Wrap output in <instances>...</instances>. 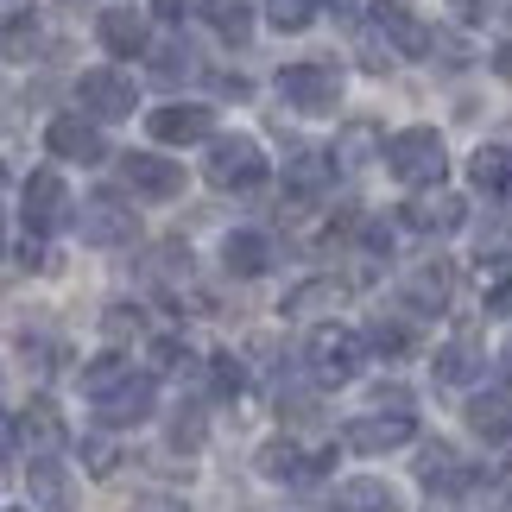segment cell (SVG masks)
Instances as JSON below:
<instances>
[{
	"mask_svg": "<svg viewBox=\"0 0 512 512\" xmlns=\"http://www.w3.org/2000/svg\"><path fill=\"white\" fill-rule=\"evenodd\" d=\"M380 159H386V171L399 177V184H411V190L443 184V171H449V152H443V133H437V127H405V133H392V140L380 146Z\"/></svg>",
	"mask_w": 512,
	"mask_h": 512,
	"instance_id": "1",
	"label": "cell"
},
{
	"mask_svg": "<svg viewBox=\"0 0 512 512\" xmlns=\"http://www.w3.org/2000/svg\"><path fill=\"white\" fill-rule=\"evenodd\" d=\"M266 171H272L266 152H260V140H247V133H222V140H209V152H203V177L215 190H234V196L260 190Z\"/></svg>",
	"mask_w": 512,
	"mask_h": 512,
	"instance_id": "2",
	"label": "cell"
},
{
	"mask_svg": "<svg viewBox=\"0 0 512 512\" xmlns=\"http://www.w3.org/2000/svg\"><path fill=\"white\" fill-rule=\"evenodd\" d=\"M310 373H317V386H348L354 373H361V361H367V342L354 336V329H342V323H323L317 336H310Z\"/></svg>",
	"mask_w": 512,
	"mask_h": 512,
	"instance_id": "3",
	"label": "cell"
},
{
	"mask_svg": "<svg viewBox=\"0 0 512 512\" xmlns=\"http://www.w3.org/2000/svg\"><path fill=\"white\" fill-rule=\"evenodd\" d=\"M19 215H26V234L32 241H45L70 222V184L57 171H32L26 190H19Z\"/></svg>",
	"mask_w": 512,
	"mask_h": 512,
	"instance_id": "4",
	"label": "cell"
},
{
	"mask_svg": "<svg viewBox=\"0 0 512 512\" xmlns=\"http://www.w3.org/2000/svg\"><path fill=\"white\" fill-rule=\"evenodd\" d=\"M76 102H83L89 121H127L140 108V89H133L127 70H83L76 76Z\"/></svg>",
	"mask_w": 512,
	"mask_h": 512,
	"instance_id": "5",
	"label": "cell"
},
{
	"mask_svg": "<svg viewBox=\"0 0 512 512\" xmlns=\"http://www.w3.org/2000/svg\"><path fill=\"white\" fill-rule=\"evenodd\" d=\"M76 234H83L89 247H127V241H140V215L114 190H95L83 203V215H76Z\"/></svg>",
	"mask_w": 512,
	"mask_h": 512,
	"instance_id": "6",
	"label": "cell"
},
{
	"mask_svg": "<svg viewBox=\"0 0 512 512\" xmlns=\"http://www.w3.org/2000/svg\"><path fill=\"white\" fill-rule=\"evenodd\" d=\"M418 437V418H411V405H392V411H367V418H354L342 430V443L354 456H386V449H405Z\"/></svg>",
	"mask_w": 512,
	"mask_h": 512,
	"instance_id": "7",
	"label": "cell"
},
{
	"mask_svg": "<svg viewBox=\"0 0 512 512\" xmlns=\"http://www.w3.org/2000/svg\"><path fill=\"white\" fill-rule=\"evenodd\" d=\"M279 95L298 114H336V102H342V70H329V64H285L279 70Z\"/></svg>",
	"mask_w": 512,
	"mask_h": 512,
	"instance_id": "8",
	"label": "cell"
},
{
	"mask_svg": "<svg viewBox=\"0 0 512 512\" xmlns=\"http://www.w3.org/2000/svg\"><path fill=\"white\" fill-rule=\"evenodd\" d=\"M367 26H373V38H386L399 57H430V51H437V32H430L411 7H399V0H373Z\"/></svg>",
	"mask_w": 512,
	"mask_h": 512,
	"instance_id": "9",
	"label": "cell"
},
{
	"mask_svg": "<svg viewBox=\"0 0 512 512\" xmlns=\"http://www.w3.org/2000/svg\"><path fill=\"white\" fill-rule=\"evenodd\" d=\"M329 468H336V449H298V443H266L260 449V475L266 481H285V487H310V481H323Z\"/></svg>",
	"mask_w": 512,
	"mask_h": 512,
	"instance_id": "10",
	"label": "cell"
},
{
	"mask_svg": "<svg viewBox=\"0 0 512 512\" xmlns=\"http://www.w3.org/2000/svg\"><path fill=\"white\" fill-rule=\"evenodd\" d=\"M121 184L140 196V203H171V196L184 190V165L159 159V152H127V159H121Z\"/></svg>",
	"mask_w": 512,
	"mask_h": 512,
	"instance_id": "11",
	"label": "cell"
},
{
	"mask_svg": "<svg viewBox=\"0 0 512 512\" xmlns=\"http://www.w3.org/2000/svg\"><path fill=\"white\" fill-rule=\"evenodd\" d=\"M152 405H159V380H152V373H127L108 399H95V418L108 430H127V424H146Z\"/></svg>",
	"mask_w": 512,
	"mask_h": 512,
	"instance_id": "12",
	"label": "cell"
},
{
	"mask_svg": "<svg viewBox=\"0 0 512 512\" xmlns=\"http://www.w3.org/2000/svg\"><path fill=\"white\" fill-rule=\"evenodd\" d=\"M146 133H152L159 146H203V140H215V114H209L203 102H165V108L146 121Z\"/></svg>",
	"mask_w": 512,
	"mask_h": 512,
	"instance_id": "13",
	"label": "cell"
},
{
	"mask_svg": "<svg viewBox=\"0 0 512 512\" xmlns=\"http://www.w3.org/2000/svg\"><path fill=\"white\" fill-rule=\"evenodd\" d=\"M45 146L57 152V159H70V165H102L108 159L102 127H95V121H76V114H57V121L45 127Z\"/></svg>",
	"mask_w": 512,
	"mask_h": 512,
	"instance_id": "14",
	"label": "cell"
},
{
	"mask_svg": "<svg viewBox=\"0 0 512 512\" xmlns=\"http://www.w3.org/2000/svg\"><path fill=\"white\" fill-rule=\"evenodd\" d=\"M462 196L456 190H443V184H430V190H418V196H411V203H405V222L411 228H418V234H456L462 228Z\"/></svg>",
	"mask_w": 512,
	"mask_h": 512,
	"instance_id": "15",
	"label": "cell"
},
{
	"mask_svg": "<svg viewBox=\"0 0 512 512\" xmlns=\"http://www.w3.org/2000/svg\"><path fill=\"white\" fill-rule=\"evenodd\" d=\"M272 260H279V247H272V234H260V228H234L222 241V266L234 279H260V272H272Z\"/></svg>",
	"mask_w": 512,
	"mask_h": 512,
	"instance_id": "16",
	"label": "cell"
},
{
	"mask_svg": "<svg viewBox=\"0 0 512 512\" xmlns=\"http://www.w3.org/2000/svg\"><path fill=\"white\" fill-rule=\"evenodd\" d=\"M26 487H32L38 512H76V481H70V468L57 462V456H32Z\"/></svg>",
	"mask_w": 512,
	"mask_h": 512,
	"instance_id": "17",
	"label": "cell"
},
{
	"mask_svg": "<svg viewBox=\"0 0 512 512\" xmlns=\"http://www.w3.org/2000/svg\"><path fill=\"white\" fill-rule=\"evenodd\" d=\"M418 481L430 487V494L456 500V494H468V481H475V475H468V462H462L449 443H430L424 456H418Z\"/></svg>",
	"mask_w": 512,
	"mask_h": 512,
	"instance_id": "18",
	"label": "cell"
},
{
	"mask_svg": "<svg viewBox=\"0 0 512 512\" xmlns=\"http://www.w3.org/2000/svg\"><path fill=\"white\" fill-rule=\"evenodd\" d=\"M449 291H456V272H449L443 260H424V266H411V272H405V304H411V310H424V317L449 304Z\"/></svg>",
	"mask_w": 512,
	"mask_h": 512,
	"instance_id": "19",
	"label": "cell"
},
{
	"mask_svg": "<svg viewBox=\"0 0 512 512\" xmlns=\"http://www.w3.org/2000/svg\"><path fill=\"white\" fill-rule=\"evenodd\" d=\"M468 430L481 443H512V392H475L468 399Z\"/></svg>",
	"mask_w": 512,
	"mask_h": 512,
	"instance_id": "20",
	"label": "cell"
},
{
	"mask_svg": "<svg viewBox=\"0 0 512 512\" xmlns=\"http://www.w3.org/2000/svg\"><path fill=\"white\" fill-rule=\"evenodd\" d=\"M481 367H487V348L475 336H456V342H443L437 348V380L443 386H468V380H481Z\"/></svg>",
	"mask_w": 512,
	"mask_h": 512,
	"instance_id": "21",
	"label": "cell"
},
{
	"mask_svg": "<svg viewBox=\"0 0 512 512\" xmlns=\"http://www.w3.org/2000/svg\"><path fill=\"white\" fill-rule=\"evenodd\" d=\"M468 177H475L481 196H512V146H475Z\"/></svg>",
	"mask_w": 512,
	"mask_h": 512,
	"instance_id": "22",
	"label": "cell"
},
{
	"mask_svg": "<svg viewBox=\"0 0 512 512\" xmlns=\"http://www.w3.org/2000/svg\"><path fill=\"white\" fill-rule=\"evenodd\" d=\"M336 512H405L399 494H392L386 481H373V475H354L336 487Z\"/></svg>",
	"mask_w": 512,
	"mask_h": 512,
	"instance_id": "23",
	"label": "cell"
},
{
	"mask_svg": "<svg viewBox=\"0 0 512 512\" xmlns=\"http://www.w3.org/2000/svg\"><path fill=\"white\" fill-rule=\"evenodd\" d=\"M19 443H32L38 456H51V449L64 443V418H57L51 399H32L26 411H19Z\"/></svg>",
	"mask_w": 512,
	"mask_h": 512,
	"instance_id": "24",
	"label": "cell"
},
{
	"mask_svg": "<svg viewBox=\"0 0 512 512\" xmlns=\"http://www.w3.org/2000/svg\"><path fill=\"white\" fill-rule=\"evenodd\" d=\"M196 7H203L215 38H228V45H247L253 38V0H196Z\"/></svg>",
	"mask_w": 512,
	"mask_h": 512,
	"instance_id": "25",
	"label": "cell"
},
{
	"mask_svg": "<svg viewBox=\"0 0 512 512\" xmlns=\"http://www.w3.org/2000/svg\"><path fill=\"white\" fill-rule=\"evenodd\" d=\"M102 45L114 51V57H140L146 51V19L133 13V7H114V13H102Z\"/></svg>",
	"mask_w": 512,
	"mask_h": 512,
	"instance_id": "26",
	"label": "cell"
},
{
	"mask_svg": "<svg viewBox=\"0 0 512 512\" xmlns=\"http://www.w3.org/2000/svg\"><path fill=\"white\" fill-rule=\"evenodd\" d=\"M329 165H336L329 152H317V146H298V152L285 159V184H291V196H317V190L329 184Z\"/></svg>",
	"mask_w": 512,
	"mask_h": 512,
	"instance_id": "27",
	"label": "cell"
},
{
	"mask_svg": "<svg viewBox=\"0 0 512 512\" xmlns=\"http://www.w3.org/2000/svg\"><path fill=\"white\" fill-rule=\"evenodd\" d=\"M342 304V285L336 279H310V285H298L285 298V317L291 323H310V317H323V310H336Z\"/></svg>",
	"mask_w": 512,
	"mask_h": 512,
	"instance_id": "28",
	"label": "cell"
},
{
	"mask_svg": "<svg viewBox=\"0 0 512 512\" xmlns=\"http://www.w3.org/2000/svg\"><path fill=\"white\" fill-rule=\"evenodd\" d=\"M127 373H133L127 354H102V361H89V367H83V392H89V399H108V392L121 386Z\"/></svg>",
	"mask_w": 512,
	"mask_h": 512,
	"instance_id": "29",
	"label": "cell"
},
{
	"mask_svg": "<svg viewBox=\"0 0 512 512\" xmlns=\"http://www.w3.org/2000/svg\"><path fill=\"white\" fill-rule=\"evenodd\" d=\"M203 437H209V424H203V405H177V418H171V449H203Z\"/></svg>",
	"mask_w": 512,
	"mask_h": 512,
	"instance_id": "30",
	"label": "cell"
},
{
	"mask_svg": "<svg viewBox=\"0 0 512 512\" xmlns=\"http://www.w3.org/2000/svg\"><path fill=\"white\" fill-rule=\"evenodd\" d=\"M317 7H323V0H272V26H279V32H304V26H317Z\"/></svg>",
	"mask_w": 512,
	"mask_h": 512,
	"instance_id": "31",
	"label": "cell"
},
{
	"mask_svg": "<svg viewBox=\"0 0 512 512\" xmlns=\"http://www.w3.org/2000/svg\"><path fill=\"white\" fill-rule=\"evenodd\" d=\"M152 64H159V76H165V83H184V76H203V64H196V51H190V45H165L159 57H152Z\"/></svg>",
	"mask_w": 512,
	"mask_h": 512,
	"instance_id": "32",
	"label": "cell"
},
{
	"mask_svg": "<svg viewBox=\"0 0 512 512\" xmlns=\"http://www.w3.org/2000/svg\"><path fill=\"white\" fill-rule=\"evenodd\" d=\"M209 373H215V392H222V399H241V392H247V367L234 361V354H215Z\"/></svg>",
	"mask_w": 512,
	"mask_h": 512,
	"instance_id": "33",
	"label": "cell"
},
{
	"mask_svg": "<svg viewBox=\"0 0 512 512\" xmlns=\"http://www.w3.org/2000/svg\"><path fill=\"white\" fill-rule=\"evenodd\" d=\"M361 342H367L373 354H405V348H411V329H405V323H373Z\"/></svg>",
	"mask_w": 512,
	"mask_h": 512,
	"instance_id": "34",
	"label": "cell"
},
{
	"mask_svg": "<svg viewBox=\"0 0 512 512\" xmlns=\"http://www.w3.org/2000/svg\"><path fill=\"white\" fill-rule=\"evenodd\" d=\"M487 13H494V0H449V19H462V26H487Z\"/></svg>",
	"mask_w": 512,
	"mask_h": 512,
	"instance_id": "35",
	"label": "cell"
},
{
	"mask_svg": "<svg viewBox=\"0 0 512 512\" xmlns=\"http://www.w3.org/2000/svg\"><path fill=\"white\" fill-rule=\"evenodd\" d=\"M140 323H146V317H140L133 304H114V310H108V336H140Z\"/></svg>",
	"mask_w": 512,
	"mask_h": 512,
	"instance_id": "36",
	"label": "cell"
},
{
	"mask_svg": "<svg viewBox=\"0 0 512 512\" xmlns=\"http://www.w3.org/2000/svg\"><path fill=\"white\" fill-rule=\"evenodd\" d=\"M196 0H152V19H165V26H184Z\"/></svg>",
	"mask_w": 512,
	"mask_h": 512,
	"instance_id": "37",
	"label": "cell"
},
{
	"mask_svg": "<svg viewBox=\"0 0 512 512\" xmlns=\"http://www.w3.org/2000/svg\"><path fill=\"white\" fill-rule=\"evenodd\" d=\"M367 146H373V127H367V121H354V127H348V140H342V159H354V152H367Z\"/></svg>",
	"mask_w": 512,
	"mask_h": 512,
	"instance_id": "38",
	"label": "cell"
},
{
	"mask_svg": "<svg viewBox=\"0 0 512 512\" xmlns=\"http://www.w3.org/2000/svg\"><path fill=\"white\" fill-rule=\"evenodd\" d=\"M133 512H190L184 500H165V494H146V500H133Z\"/></svg>",
	"mask_w": 512,
	"mask_h": 512,
	"instance_id": "39",
	"label": "cell"
},
{
	"mask_svg": "<svg viewBox=\"0 0 512 512\" xmlns=\"http://www.w3.org/2000/svg\"><path fill=\"white\" fill-rule=\"evenodd\" d=\"M89 468H114V449L108 443H89Z\"/></svg>",
	"mask_w": 512,
	"mask_h": 512,
	"instance_id": "40",
	"label": "cell"
},
{
	"mask_svg": "<svg viewBox=\"0 0 512 512\" xmlns=\"http://www.w3.org/2000/svg\"><path fill=\"white\" fill-rule=\"evenodd\" d=\"M494 70H500L506 83H512V45H500V51H494Z\"/></svg>",
	"mask_w": 512,
	"mask_h": 512,
	"instance_id": "41",
	"label": "cell"
},
{
	"mask_svg": "<svg viewBox=\"0 0 512 512\" xmlns=\"http://www.w3.org/2000/svg\"><path fill=\"white\" fill-rule=\"evenodd\" d=\"M64 7H89V0H64Z\"/></svg>",
	"mask_w": 512,
	"mask_h": 512,
	"instance_id": "42",
	"label": "cell"
},
{
	"mask_svg": "<svg viewBox=\"0 0 512 512\" xmlns=\"http://www.w3.org/2000/svg\"><path fill=\"white\" fill-rule=\"evenodd\" d=\"M0 437H7V418H0Z\"/></svg>",
	"mask_w": 512,
	"mask_h": 512,
	"instance_id": "43",
	"label": "cell"
},
{
	"mask_svg": "<svg viewBox=\"0 0 512 512\" xmlns=\"http://www.w3.org/2000/svg\"><path fill=\"white\" fill-rule=\"evenodd\" d=\"M506 367H512V348H506Z\"/></svg>",
	"mask_w": 512,
	"mask_h": 512,
	"instance_id": "44",
	"label": "cell"
},
{
	"mask_svg": "<svg viewBox=\"0 0 512 512\" xmlns=\"http://www.w3.org/2000/svg\"><path fill=\"white\" fill-rule=\"evenodd\" d=\"M506 481H512V475H506Z\"/></svg>",
	"mask_w": 512,
	"mask_h": 512,
	"instance_id": "45",
	"label": "cell"
}]
</instances>
